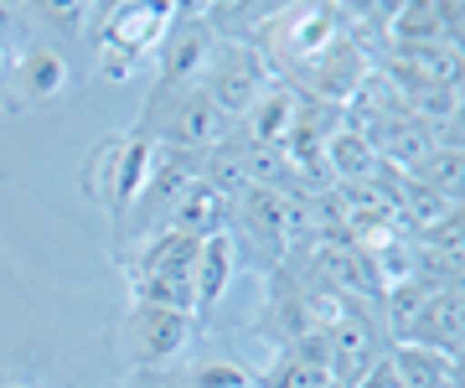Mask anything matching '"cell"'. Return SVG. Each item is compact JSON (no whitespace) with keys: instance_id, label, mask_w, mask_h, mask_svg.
<instances>
[{"instance_id":"5b68a950","label":"cell","mask_w":465,"mask_h":388,"mask_svg":"<svg viewBox=\"0 0 465 388\" xmlns=\"http://www.w3.org/2000/svg\"><path fill=\"white\" fill-rule=\"evenodd\" d=\"M316 280L326 290L351 295V301H357V295H362V301L382 295V280H378V270H372V249H362V244H351V238H341V234H321Z\"/></svg>"},{"instance_id":"7a4b0ae2","label":"cell","mask_w":465,"mask_h":388,"mask_svg":"<svg viewBox=\"0 0 465 388\" xmlns=\"http://www.w3.org/2000/svg\"><path fill=\"white\" fill-rule=\"evenodd\" d=\"M274 84L269 73V52H259L253 42H217L202 63V88L213 94V104L238 124L253 109V99Z\"/></svg>"},{"instance_id":"2e32d148","label":"cell","mask_w":465,"mask_h":388,"mask_svg":"<svg viewBox=\"0 0 465 388\" xmlns=\"http://www.w3.org/2000/svg\"><path fill=\"white\" fill-rule=\"evenodd\" d=\"M259 388H331V378H326L321 368H311V363H300V357L284 353L280 363L259 378Z\"/></svg>"},{"instance_id":"4fadbf2b","label":"cell","mask_w":465,"mask_h":388,"mask_svg":"<svg viewBox=\"0 0 465 388\" xmlns=\"http://www.w3.org/2000/svg\"><path fill=\"white\" fill-rule=\"evenodd\" d=\"M186 342V316L166 311V305H140L134 311V353L140 363H166L171 353H182Z\"/></svg>"},{"instance_id":"d6986e66","label":"cell","mask_w":465,"mask_h":388,"mask_svg":"<svg viewBox=\"0 0 465 388\" xmlns=\"http://www.w3.org/2000/svg\"><path fill=\"white\" fill-rule=\"evenodd\" d=\"M357 388H399V378H393V368H388V357H378V363H372V373H367Z\"/></svg>"},{"instance_id":"ba28073f","label":"cell","mask_w":465,"mask_h":388,"mask_svg":"<svg viewBox=\"0 0 465 388\" xmlns=\"http://www.w3.org/2000/svg\"><path fill=\"white\" fill-rule=\"evenodd\" d=\"M232 218L243 223V234L259 238L264 249V264H274L284 249H290V223H284V192H264V186H249L238 203H232Z\"/></svg>"},{"instance_id":"7c38bea8","label":"cell","mask_w":465,"mask_h":388,"mask_svg":"<svg viewBox=\"0 0 465 388\" xmlns=\"http://www.w3.org/2000/svg\"><path fill=\"white\" fill-rule=\"evenodd\" d=\"M378 151H372V140L362 135V130H351V124H341L331 140H326V151H321V171L326 176H336V182H372L378 176Z\"/></svg>"},{"instance_id":"7402d4cb","label":"cell","mask_w":465,"mask_h":388,"mask_svg":"<svg viewBox=\"0 0 465 388\" xmlns=\"http://www.w3.org/2000/svg\"><path fill=\"white\" fill-rule=\"evenodd\" d=\"M5 26H11V11H5V5H0V42H5Z\"/></svg>"},{"instance_id":"e0dca14e","label":"cell","mask_w":465,"mask_h":388,"mask_svg":"<svg viewBox=\"0 0 465 388\" xmlns=\"http://www.w3.org/2000/svg\"><path fill=\"white\" fill-rule=\"evenodd\" d=\"M186 383L192 388H253V378L243 368H232V363H202V368L186 373Z\"/></svg>"},{"instance_id":"30bf717a","label":"cell","mask_w":465,"mask_h":388,"mask_svg":"<svg viewBox=\"0 0 465 388\" xmlns=\"http://www.w3.org/2000/svg\"><path fill=\"white\" fill-rule=\"evenodd\" d=\"M300 109H305V99H300L290 84H269L259 99H253V109L243 114V140H253V145H274V151H284V140H290V130H295Z\"/></svg>"},{"instance_id":"8992f818","label":"cell","mask_w":465,"mask_h":388,"mask_svg":"<svg viewBox=\"0 0 465 388\" xmlns=\"http://www.w3.org/2000/svg\"><path fill=\"white\" fill-rule=\"evenodd\" d=\"M228 218H232V203H228V197L192 176V182L182 186V197L166 207L161 234H182V238H197V244H202V238L223 234V228H228Z\"/></svg>"},{"instance_id":"44dd1931","label":"cell","mask_w":465,"mask_h":388,"mask_svg":"<svg viewBox=\"0 0 465 388\" xmlns=\"http://www.w3.org/2000/svg\"><path fill=\"white\" fill-rule=\"evenodd\" d=\"M0 73H11V52H5V42H0Z\"/></svg>"},{"instance_id":"ac0fdd59","label":"cell","mask_w":465,"mask_h":388,"mask_svg":"<svg viewBox=\"0 0 465 388\" xmlns=\"http://www.w3.org/2000/svg\"><path fill=\"white\" fill-rule=\"evenodd\" d=\"M26 84H32V94H42V88H63V63L52 57V52H32L26 57Z\"/></svg>"},{"instance_id":"9a60e30c","label":"cell","mask_w":465,"mask_h":388,"mask_svg":"<svg viewBox=\"0 0 465 388\" xmlns=\"http://www.w3.org/2000/svg\"><path fill=\"white\" fill-rule=\"evenodd\" d=\"M424 301H430V285H419V280H403V285L382 290V316H388V337H393V347L409 342V332H414Z\"/></svg>"},{"instance_id":"52a82bcc","label":"cell","mask_w":465,"mask_h":388,"mask_svg":"<svg viewBox=\"0 0 465 388\" xmlns=\"http://www.w3.org/2000/svg\"><path fill=\"white\" fill-rule=\"evenodd\" d=\"M300 73L311 78V94H316L321 104H331V109H341V104H347L351 94L362 88V78H367L372 68H367L362 47H357L351 36H341L336 47H326V52L316 57V63H311V68H300Z\"/></svg>"},{"instance_id":"5bb4252c","label":"cell","mask_w":465,"mask_h":388,"mask_svg":"<svg viewBox=\"0 0 465 388\" xmlns=\"http://www.w3.org/2000/svg\"><path fill=\"white\" fill-rule=\"evenodd\" d=\"M228 274H232V238L228 234H213L197 244V264H192V295H197V311L223 301L228 290Z\"/></svg>"},{"instance_id":"8fae6325","label":"cell","mask_w":465,"mask_h":388,"mask_svg":"<svg viewBox=\"0 0 465 388\" xmlns=\"http://www.w3.org/2000/svg\"><path fill=\"white\" fill-rule=\"evenodd\" d=\"M382 357H388L399 388H460V357L430 353V347H414V342H399Z\"/></svg>"},{"instance_id":"9c48e42d","label":"cell","mask_w":465,"mask_h":388,"mask_svg":"<svg viewBox=\"0 0 465 388\" xmlns=\"http://www.w3.org/2000/svg\"><path fill=\"white\" fill-rule=\"evenodd\" d=\"M460 316H465L460 285L430 290V301H424V311H419V321H414V332H409V342H414V347H430V353L460 357V337H465Z\"/></svg>"},{"instance_id":"6da1fadb","label":"cell","mask_w":465,"mask_h":388,"mask_svg":"<svg viewBox=\"0 0 465 388\" xmlns=\"http://www.w3.org/2000/svg\"><path fill=\"white\" fill-rule=\"evenodd\" d=\"M145 130H155V135L166 140V145H176V151L202 155V151H213L217 140L232 135V119L217 109L213 94L202 84H161L155 99H150Z\"/></svg>"},{"instance_id":"ffe728a7","label":"cell","mask_w":465,"mask_h":388,"mask_svg":"<svg viewBox=\"0 0 465 388\" xmlns=\"http://www.w3.org/2000/svg\"><path fill=\"white\" fill-rule=\"evenodd\" d=\"M140 388H192V383H186V378H171V373H145Z\"/></svg>"},{"instance_id":"277c9868","label":"cell","mask_w":465,"mask_h":388,"mask_svg":"<svg viewBox=\"0 0 465 388\" xmlns=\"http://www.w3.org/2000/svg\"><path fill=\"white\" fill-rule=\"evenodd\" d=\"M321 337H326V373H331V383H341V388H357L367 373H372V363L382 357L378 332H372L362 301H351Z\"/></svg>"},{"instance_id":"3957f363","label":"cell","mask_w":465,"mask_h":388,"mask_svg":"<svg viewBox=\"0 0 465 388\" xmlns=\"http://www.w3.org/2000/svg\"><path fill=\"white\" fill-rule=\"evenodd\" d=\"M192 264H197V238L161 234L140 259V305H166L192 316L197 295H192Z\"/></svg>"}]
</instances>
